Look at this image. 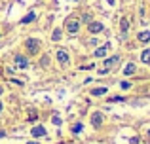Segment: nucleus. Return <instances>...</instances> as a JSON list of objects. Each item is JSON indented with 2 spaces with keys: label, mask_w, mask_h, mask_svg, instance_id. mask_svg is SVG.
<instances>
[{
  "label": "nucleus",
  "mask_w": 150,
  "mask_h": 144,
  "mask_svg": "<svg viewBox=\"0 0 150 144\" xmlns=\"http://www.w3.org/2000/svg\"><path fill=\"white\" fill-rule=\"evenodd\" d=\"M118 63H120V55H114V57H110V59H106L105 63H103V67L99 68V74H101V76L108 74L110 70H112V67H114V65H118Z\"/></svg>",
  "instance_id": "obj_1"
},
{
  "label": "nucleus",
  "mask_w": 150,
  "mask_h": 144,
  "mask_svg": "<svg viewBox=\"0 0 150 144\" xmlns=\"http://www.w3.org/2000/svg\"><path fill=\"white\" fill-rule=\"evenodd\" d=\"M25 48H27V53H29V55H36V53L40 51V42H38L36 38H27Z\"/></svg>",
  "instance_id": "obj_2"
},
{
  "label": "nucleus",
  "mask_w": 150,
  "mask_h": 144,
  "mask_svg": "<svg viewBox=\"0 0 150 144\" xmlns=\"http://www.w3.org/2000/svg\"><path fill=\"white\" fill-rule=\"evenodd\" d=\"M13 65L17 70H27L29 68V59H27L25 55H21V53H17V55L13 57Z\"/></svg>",
  "instance_id": "obj_3"
},
{
  "label": "nucleus",
  "mask_w": 150,
  "mask_h": 144,
  "mask_svg": "<svg viewBox=\"0 0 150 144\" xmlns=\"http://www.w3.org/2000/svg\"><path fill=\"white\" fill-rule=\"evenodd\" d=\"M65 29H67V32H69V34H78V30H80V21H78V19L69 17V19H67V23H65Z\"/></svg>",
  "instance_id": "obj_4"
},
{
  "label": "nucleus",
  "mask_w": 150,
  "mask_h": 144,
  "mask_svg": "<svg viewBox=\"0 0 150 144\" xmlns=\"http://www.w3.org/2000/svg\"><path fill=\"white\" fill-rule=\"evenodd\" d=\"M103 122H105V116H103V112H93L91 114V125L95 127V129H99V127L103 125Z\"/></svg>",
  "instance_id": "obj_5"
},
{
  "label": "nucleus",
  "mask_w": 150,
  "mask_h": 144,
  "mask_svg": "<svg viewBox=\"0 0 150 144\" xmlns=\"http://www.w3.org/2000/svg\"><path fill=\"white\" fill-rule=\"evenodd\" d=\"M103 23H99V21H91V23H88V30L91 34H97V32H103Z\"/></svg>",
  "instance_id": "obj_6"
},
{
  "label": "nucleus",
  "mask_w": 150,
  "mask_h": 144,
  "mask_svg": "<svg viewBox=\"0 0 150 144\" xmlns=\"http://www.w3.org/2000/svg\"><path fill=\"white\" fill-rule=\"evenodd\" d=\"M30 133H33V137H46V129L44 125H36L30 129Z\"/></svg>",
  "instance_id": "obj_7"
},
{
  "label": "nucleus",
  "mask_w": 150,
  "mask_h": 144,
  "mask_svg": "<svg viewBox=\"0 0 150 144\" xmlns=\"http://www.w3.org/2000/svg\"><path fill=\"white\" fill-rule=\"evenodd\" d=\"M57 61L61 65H67V63H69V55H67L65 49H59V51H57Z\"/></svg>",
  "instance_id": "obj_8"
},
{
  "label": "nucleus",
  "mask_w": 150,
  "mask_h": 144,
  "mask_svg": "<svg viewBox=\"0 0 150 144\" xmlns=\"http://www.w3.org/2000/svg\"><path fill=\"white\" fill-rule=\"evenodd\" d=\"M106 91H108L106 87H95V89H91V97H103V95H106Z\"/></svg>",
  "instance_id": "obj_9"
},
{
  "label": "nucleus",
  "mask_w": 150,
  "mask_h": 144,
  "mask_svg": "<svg viewBox=\"0 0 150 144\" xmlns=\"http://www.w3.org/2000/svg\"><path fill=\"white\" fill-rule=\"evenodd\" d=\"M106 51H108V44L103 46V48H97L93 55H95V57H106Z\"/></svg>",
  "instance_id": "obj_10"
},
{
  "label": "nucleus",
  "mask_w": 150,
  "mask_h": 144,
  "mask_svg": "<svg viewBox=\"0 0 150 144\" xmlns=\"http://www.w3.org/2000/svg\"><path fill=\"white\" fill-rule=\"evenodd\" d=\"M34 19H36V13H34V11H30L29 15H25V17L21 19V23H23V25H29V23H33Z\"/></svg>",
  "instance_id": "obj_11"
},
{
  "label": "nucleus",
  "mask_w": 150,
  "mask_h": 144,
  "mask_svg": "<svg viewBox=\"0 0 150 144\" xmlns=\"http://www.w3.org/2000/svg\"><path fill=\"white\" fill-rule=\"evenodd\" d=\"M124 74H125V76H131V74H135V63H127V65H125Z\"/></svg>",
  "instance_id": "obj_12"
},
{
  "label": "nucleus",
  "mask_w": 150,
  "mask_h": 144,
  "mask_svg": "<svg viewBox=\"0 0 150 144\" xmlns=\"http://www.w3.org/2000/svg\"><path fill=\"white\" fill-rule=\"evenodd\" d=\"M61 36H63V30L61 29H55L53 32H51V40H53V42H59V40H61Z\"/></svg>",
  "instance_id": "obj_13"
},
{
  "label": "nucleus",
  "mask_w": 150,
  "mask_h": 144,
  "mask_svg": "<svg viewBox=\"0 0 150 144\" xmlns=\"http://www.w3.org/2000/svg\"><path fill=\"white\" fill-rule=\"evenodd\" d=\"M139 42H144V44H146V42H150V32H148V30L139 32Z\"/></svg>",
  "instance_id": "obj_14"
},
{
  "label": "nucleus",
  "mask_w": 150,
  "mask_h": 144,
  "mask_svg": "<svg viewBox=\"0 0 150 144\" xmlns=\"http://www.w3.org/2000/svg\"><path fill=\"white\" fill-rule=\"evenodd\" d=\"M141 61H143V63H150V49H144L143 53H141Z\"/></svg>",
  "instance_id": "obj_15"
},
{
  "label": "nucleus",
  "mask_w": 150,
  "mask_h": 144,
  "mask_svg": "<svg viewBox=\"0 0 150 144\" xmlns=\"http://www.w3.org/2000/svg\"><path fill=\"white\" fill-rule=\"evenodd\" d=\"M82 129H84V125H82V123H74L70 131H72L74 135H80V133H82Z\"/></svg>",
  "instance_id": "obj_16"
},
{
  "label": "nucleus",
  "mask_w": 150,
  "mask_h": 144,
  "mask_svg": "<svg viewBox=\"0 0 150 144\" xmlns=\"http://www.w3.org/2000/svg\"><path fill=\"white\" fill-rule=\"evenodd\" d=\"M120 27H122V30H124V32H125V30L129 29V19H127V17H124V19H122V21H120Z\"/></svg>",
  "instance_id": "obj_17"
},
{
  "label": "nucleus",
  "mask_w": 150,
  "mask_h": 144,
  "mask_svg": "<svg viewBox=\"0 0 150 144\" xmlns=\"http://www.w3.org/2000/svg\"><path fill=\"white\" fill-rule=\"evenodd\" d=\"M124 100H125V97L114 95V97H110V99H108V103H124Z\"/></svg>",
  "instance_id": "obj_18"
},
{
  "label": "nucleus",
  "mask_w": 150,
  "mask_h": 144,
  "mask_svg": "<svg viewBox=\"0 0 150 144\" xmlns=\"http://www.w3.org/2000/svg\"><path fill=\"white\" fill-rule=\"evenodd\" d=\"M51 123H53V125H61V123H63V119L59 118V116H53V118H51Z\"/></svg>",
  "instance_id": "obj_19"
},
{
  "label": "nucleus",
  "mask_w": 150,
  "mask_h": 144,
  "mask_svg": "<svg viewBox=\"0 0 150 144\" xmlns=\"http://www.w3.org/2000/svg\"><path fill=\"white\" fill-rule=\"evenodd\" d=\"M82 23H86V25H88V23H91V15L84 13V15H82Z\"/></svg>",
  "instance_id": "obj_20"
},
{
  "label": "nucleus",
  "mask_w": 150,
  "mask_h": 144,
  "mask_svg": "<svg viewBox=\"0 0 150 144\" xmlns=\"http://www.w3.org/2000/svg\"><path fill=\"white\" fill-rule=\"evenodd\" d=\"M120 87H122V89H129V87H131V84H129L127 80H124V81L120 84Z\"/></svg>",
  "instance_id": "obj_21"
},
{
  "label": "nucleus",
  "mask_w": 150,
  "mask_h": 144,
  "mask_svg": "<svg viewBox=\"0 0 150 144\" xmlns=\"http://www.w3.org/2000/svg\"><path fill=\"white\" fill-rule=\"evenodd\" d=\"M48 63H50V59H48V57H44V59L40 61V65H42V67H48Z\"/></svg>",
  "instance_id": "obj_22"
},
{
  "label": "nucleus",
  "mask_w": 150,
  "mask_h": 144,
  "mask_svg": "<svg viewBox=\"0 0 150 144\" xmlns=\"http://www.w3.org/2000/svg\"><path fill=\"white\" fill-rule=\"evenodd\" d=\"M129 142H131V144H139V142H141V138H139V137H133Z\"/></svg>",
  "instance_id": "obj_23"
},
{
  "label": "nucleus",
  "mask_w": 150,
  "mask_h": 144,
  "mask_svg": "<svg viewBox=\"0 0 150 144\" xmlns=\"http://www.w3.org/2000/svg\"><path fill=\"white\" fill-rule=\"evenodd\" d=\"M27 144H40V142H36V140H30V142H27Z\"/></svg>",
  "instance_id": "obj_24"
},
{
  "label": "nucleus",
  "mask_w": 150,
  "mask_h": 144,
  "mask_svg": "<svg viewBox=\"0 0 150 144\" xmlns=\"http://www.w3.org/2000/svg\"><path fill=\"white\" fill-rule=\"evenodd\" d=\"M2 137H6V133H4V131H0V138H2Z\"/></svg>",
  "instance_id": "obj_25"
},
{
  "label": "nucleus",
  "mask_w": 150,
  "mask_h": 144,
  "mask_svg": "<svg viewBox=\"0 0 150 144\" xmlns=\"http://www.w3.org/2000/svg\"><path fill=\"white\" fill-rule=\"evenodd\" d=\"M106 2H108V4H110V6H114V0H106Z\"/></svg>",
  "instance_id": "obj_26"
},
{
  "label": "nucleus",
  "mask_w": 150,
  "mask_h": 144,
  "mask_svg": "<svg viewBox=\"0 0 150 144\" xmlns=\"http://www.w3.org/2000/svg\"><path fill=\"white\" fill-rule=\"evenodd\" d=\"M0 114H2V100H0Z\"/></svg>",
  "instance_id": "obj_27"
},
{
  "label": "nucleus",
  "mask_w": 150,
  "mask_h": 144,
  "mask_svg": "<svg viewBox=\"0 0 150 144\" xmlns=\"http://www.w3.org/2000/svg\"><path fill=\"white\" fill-rule=\"evenodd\" d=\"M2 91H4V89H2V87H0V95H2Z\"/></svg>",
  "instance_id": "obj_28"
}]
</instances>
